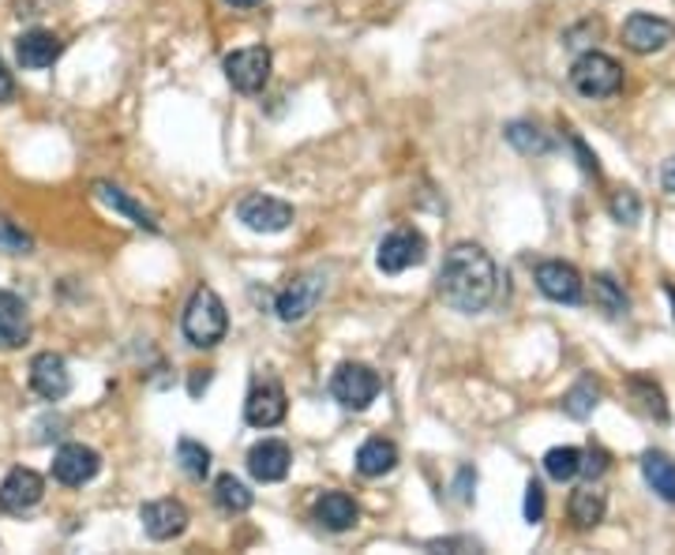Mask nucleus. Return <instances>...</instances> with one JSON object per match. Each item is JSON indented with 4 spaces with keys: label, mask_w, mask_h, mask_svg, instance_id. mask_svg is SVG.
Returning <instances> with one entry per match:
<instances>
[{
    "label": "nucleus",
    "mask_w": 675,
    "mask_h": 555,
    "mask_svg": "<svg viewBox=\"0 0 675 555\" xmlns=\"http://www.w3.org/2000/svg\"><path fill=\"white\" fill-rule=\"evenodd\" d=\"M424 259H428V241L417 230H409V225L387 233L376 248V267L383 275H401L409 267H421Z\"/></svg>",
    "instance_id": "obj_6"
},
{
    "label": "nucleus",
    "mask_w": 675,
    "mask_h": 555,
    "mask_svg": "<svg viewBox=\"0 0 675 555\" xmlns=\"http://www.w3.org/2000/svg\"><path fill=\"white\" fill-rule=\"evenodd\" d=\"M571 87L578 90L582 98H612L619 95V87H623V68H619V60L608 57V53L589 49L574 60Z\"/></svg>",
    "instance_id": "obj_3"
},
{
    "label": "nucleus",
    "mask_w": 675,
    "mask_h": 555,
    "mask_svg": "<svg viewBox=\"0 0 675 555\" xmlns=\"http://www.w3.org/2000/svg\"><path fill=\"white\" fill-rule=\"evenodd\" d=\"M140 522L151 541H173L188 530V511L180 499H151V503H143Z\"/></svg>",
    "instance_id": "obj_14"
},
{
    "label": "nucleus",
    "mask_w": 675,
    "mask_h": 555,
    "mask_svg": "<svg viewBox=\"0 0 675 555\" xmlns=\"http://www.w3.org/2000/svg\"><path fill=\"white\" fill-rule=\"evenodd\" d=\"M60 53H64V42L53 31H42V26H34V31H26L15 38V57H20V65L26 71L53 68Z\"/></svg>",
    "instance_id": "obj_17"
},
{
    "label": "nucleus",
    "mask_w": 675,
    "mask_h": 555,
    "mask_svg": "<svg viewBox=\"0 0 675 555\" xmlns=\"http://www.w3.org/2000/svg\"><path fill=\"white\" fill-rule=\"evenodd\" d=\"M504 135H507L510 147L522 151V154H549V151H552L549 135L536 129V124H529V121H510Z\"/></svg>",
    "instance_id": "obj_25"
},
{
    "label": "nucleus",
    "mask_w": 675,
    "mask_h": 555,
    "mask_svg": "<svg viewBox=\"0 0 675 555\" xmlns=\"http://www.w3.org/2000/svg\"><path fill=\"white\" fill-rule=\"evenodd\" d=\"M95 196L102 199V203L109 207L113 214H124L128 222L135 225V230H147V233H162V225H158V218H154L147 207L143 203H135L132 196L124 192V188H117V185H109V180H98L95 185Z\"/></svg>",
    "instance_id": "obj_18"
},
{
    "label": "nucleus",
    "mask_w": 675,
    "mask_h": 555,
    "mask_svg": "<svg viewBox=\"0 0 675 555\" xmlns=\"http://www.w3.org/2000/svg\"><path fill=\"white\" fill-rule=\"evenodd\" d=\"M270 68H275V60H270L267 45L233 49L230 57H225V79H230L233 90H241V95H259V90L270 84Z\"/></svg>",
    "instance_id": "obj_5"
},
{
    "label": "nucleus",
    "mask_w": 675,
    "mask_h": 555,
    "mask_svg": "<svg viewBox=\"0 0 675 555\" xmlns=\"http://www.w3.org/2000/svg\"><path fill=\"white\" fill-rule=\"evenodd\" d=\"M597 398H600V387L593 384V379H578L567 395H563V413L571 417V421H586V417L597 409Z\"/></svg>",
    "instance_id": "obj_26"
},
{
    "label": "nucleus",
    "mask_w": 675,
    "mask_h": 555,
    "mask_svg": "<svg viewBox=\"0 0 675 555\" xmlns=\"http://www.w3.org/2000/svg\"><path fill=\"white\" fill-rule=\"evenodd\" d=\"M180 331H185L188 345H196V349H214V345L225 338V331H230V312H225L222 297H218L211 286H199L196 293L188 297L185 315H180Z\"/></svg>",
    "instance_id": "obj_2"
},
{
    "label": "nucleus",
    "mask_w": 675,
    "mask_h": 555,
    "mask_svg": "<svg viewBox=\"0 0 675 555\" xmlns=\"http://www.w3.org/2000/svg\"><path fill=\"white\" fill-rule=\"evenodd\" d=\"M668 297H672V304H675V289H668Z\"/></svg>",
    "instance_id": "obj_42"
},
{
    "label": "nucleus",
    "mask_w": 675,
    "mask_h": 555,
    "mask_svg": "<svg viewBox=\"0 0 675 555\" xmlns=\"http://www.w3.org/2000/svg\"><path fill=\"white\" fill-rule=\"evenodd\" d=\"M578 466H582V451L578 447H552L544 454V473H549L552 480H574L578 477Z\"/></svg>",
    "instance_id": "obj_29"
},
{
    "label": "nucleus",
    "mask_w": 675,
    "mask_h": 555,
    "mask_svg": "<svg viewBox=\"0 0 675 555\" xmlns=\"http://www.w3.org/2000/svg\"><path fill=\"white\" fill-rule=\"evenodd\" d=\"M608 469V454L605 451H586L582 454V466H578V473H586V477L593 480V477H600V473Z\"/></svg>",
    "instance_id": "obj_34"
},
{
    "label": "nucleus",
    "mask_w": 675,
    "mask_h": 555,
    "mask_svg": "<svg viewBox=\"0 0 675 555\" xmlns=\"http://www.w3.org/2000/svg\"><path fill=\"white\" fill-rule=\"evenodd\" d=\"M642 477H645V485L653 488L656 499H664V503L675 507V462L668 458V454H661V451L645 454V458H642Z\"/></svg>",
    "instance_id": "obj_22"
},
{
    "label": "nucleus",
    "mask_w": 675,
    "mask_h": 555,
    "mask_svg": "<svg viewBox=\"0 0 675 555\" xmlns=\"http://www.w3.org/2000/svg\"><path fill=\"white\" fill-rule=\"evenodd\" d=\"M533 278H536V289L549 300H555V304H582V297H586V281H582L578 270L563 259L541 263Z\"/></svg>",
    "instance_id": "obj_9"
},
{
    "label": "nucleus",
    "mask_w": 675,
    "mask_h": 555,
    "mask_svg": "<svg viewBox=\"0 0 675 555\" xmlns=\"http://www.w3.org/2000/svg\"><path fill=\"white\" fill-rule=\"evenodd\" d=\"M26 338H31L26 304L15 293L0 289V349H20Z\"/></svg>",
    "instance_id": "obj_20"
},
{
    "label": "nucleus",
    "mask_w": 675,
    "mask_h": 555,
    "mask_svg": "<svg viewBox=\"0 0 675 555\" xmlns=\"http://www.w3.org/2000/svg\"><path fill=\"white\" fill-rule=\"evenodd\" d=\"M289 466H294V451L281 440H263L248 451V473L259 485H278V480H286Z\"/></svg>",
    "instance_id": "obj_15"
},
{
    "label": "nucleus",
    "mask_w": 675,
    "mask_h": 555,
    "mask_svg": "<svg viewBox=\"0 0 675 555\" xmlns=\"http://www.w3.org/2000/svg\"><path fill=\"white\" fill-rule=\"evenodd\" d=\"M207 384H211V371H207V368H196V371H191V384H188L191 398H199V390H207Z\"/></svg>",
    "instance_id": "obj_38"
},
{
    "label": "nucleus",
    "mask_w": 675,
    "mask_h": 555,
    "mask_svg": "<svg viewBox=\"0 0 675 555\" xmlns=\"http://www.w3.org/2000/svg\"><path fill=\"white\" fill-rule=\"evenodd\" d=\"M395 466H398V447L390 440L372 435V440L361 443V451H357V473H361V477H383V473H390Z\"/></svg>",
    "instance_id": "obj_21"
},
{
    "label": "nucleus",
    "mask_w": 675,
    "mask_h": 555,
    "mask_svg": "<svg viewBox=\"0 0 675 555\" xmlns=\"http://www.w3.org/2000/svg\"><path fill=\"white\" fill-rule=\"evenodd\" d=\"M214 503L222 507L225 514H244V511H252L255 496H252V488L244 485L241 477H233V473H222V477L214 480Z\"/></svg>",
    "instance_id": "obj_24"
},
{
    "label": "nucleus",
    "mask_w": 675,
    "mask_h": 555,
    "mask_svg": "<svg viewBox=\"0 0 675 555\" xmlns=\"http://www.w3.org/2000/svg\"><path fill=\"white\" fill-rule=\"evenodd\" d=\"M593 300L605 315H623L627 312V293L619 289V281L612 275H597L593 278Z\"/></svg>",
    "instance_id": "obj_28"
},
{
    "label": "nucleus",
    "mask_w": 675,
    "mask_h": 555,
    "mask_svg": "<svg viewBox=\"0 0 675 555\" xmlns=\"http://www.w3.org/2000/svg\"><path fill=\"white\" fill-rule=\"evenodd\" d=\"M230 8H255V4H263V0H225Z\"/></svg>",
    "instance_id": "obj_41"
},
{
    "label": "nucleus",
    "mask_w": 675,
    "mask_h": 555,
    "mask_svg": "<svg viewBox=\"0 0 675 555\" xmlns=\"http://www.w3.org/2000/svg\"><path fill=\"white\" fill-rule=\"evenodd\" d=\"M42 496H45V480L34 469L15 466L4 480H0V511L4 514L31 511V507L42 503Z\"/></svg>",
    "instance_id": "obj_12"
},
{
    "label": "nucleus",
    "mask_w": 675,
    "mask_h": 555,
    "mask_svg": "<svg viewBox=\"0 0 675 555\" xmlns=\"http://www.w3.org/2000/svg\"><path fill=\"white\" fill-rule=\"evenodd\" d=\"M327 289V278L319 275V270H308V275H297L294 281H289L286 289L275 297V312L281 323H300L308 320V315L316 312L319 297H323Z\"/></svg>",
    "instance_id": "obj_8"
},
{
    "label": "nucleus",
    "mask_w": 675,
    "mask_h": 555,
    "mask_svg": "<svg viewBox=\"0 0 675 555\" xmlns=\"http://www.w3.org/2000/svg\"><path fill=\"white\" fill-rule=\"evenodd\" d=\"M544 518V488L536 480H529L525 488V522H541Z\"/></svg>",
    "instance_id": "obj_33"
},
{
    "label": "nucleus",
    "mask_w": 675,
    "mask_h": 555,
    "mask_svg": "<svg viewBox=\"0 0 675 555\" xmlns=\"http://www.w3.org/2000/svg\"><path fill=\"white\" fill-rule=\"evenodd\" d=\"M443 304L462 315H477L496 300L499 267L480 244H454L443 256L440 278H435Z\"/></svg>",
    "instance_id": "obj_1"
},
{
    "label": "nucleus",
    "mask_w": 675,
    "mask_h": 555,
    "mask_svg": "<svg viewBox=\"0 0 675 555\" xmlns=\"http://www.w3.org/2000/svg\"><path fill=\"white\" fill-rule=\"evenodd\" d=\"M675 38V26L668 20H661V15H650V12H634L631 20L623 23V45L638 57H645V53H656L664 49Z\"/></svg>",
    "instance_id": "obj_13"
},
{
    "label": "nucleus",
    "mask_w": 675,
    "mask_h": 555,
    "mask_svg": "<svg viewBox=\"0 0 675 555\" xmlns=\"http://www.w3.org/2000/svg\"><path fill=\"white\" fill-rule=\"evenodd\" d=\"M661 185H664V192H672V196H675V158H668V162H664Z\"/></svg>",
    "instance_id": "obj_39"
},
{
    "label": "nucleus",
    "mask_w": 675,
    "mask_h": 555,
    "mask_svg": "<svg viewBox=\"0 0 675 555\" xmlns=\"http://www.w3.org/2000/svg\"><path fill=\"white\" fill-rule=\"evenodd\" d=\"M605 511H608V503H605V496H600L597 488H578L571 496V522L578 525V530H597L600 522H605Z\"/></svg>",
    "instance_id": "obj_23"
},
{
    "label": "nucleus",
    "mask_w": 675,
    "mask_h": 555,
    "mask_svg": "<svg viewBox=\"0 0 675 555\" xmlns=\"http://www.w3.org/2000/svg\"><path fill=\"white\" fill-rule=\"evenodd\" d=\"M608 211H612L616 222L634 225L638 218H642V199H638V192H631V188H619V192H612V203H608Z\"/></svg>",
    "instance_id": "obj_32"
},
{
    "label": "nucleus",
    "mask_w": 675,
    "mask_h": 555,
    "mask_svg": "<svg viewBox=\"0 0 675 555\" xmlns=\"http://www.w3.org/2000/svg\"><path fill=\"white\" fill-rule=\"evenodd\" d=\"M631 395L642 402V409L650 417H656V421H668V406H664V395H661V387L650 384V379H642V376H634L631 379Z\"/></svg>",
    "instance_id": "obj_31"
},
{
    "label": "nucleus",
    "mask_w": 675,
    "mask_h": 555,
    "mask_svg": "<svg viewBox=\"0 0 675 555\" xmlns=\"http://www.w3.org/2000/svg\"><path fill=\"white\" fill-rule=\"evenodd\" d=\"M0 252H8V256H31L34 252V236L4 214H0Z\"/></svg>",
    "instance_id": "obj_30"
},
{
    "label": "nucleus",
    "mask_w": 675,
    "mask_h": 555,
    "mask_svg": "<svg viewBox=\"0 0 675 555\" xmlns=\"http://www.w3.org/2000/svg\"><path fill=\"white\" fill-rule=\"evenodd\" d=\"M379 376L368 368V364H338L331 376V398L342 409H353V413H364L372 402L379 398Z\"/></svg>",
    "instance_id": "obj_4"
},
{
    "label": "nucleus",
    "mask_w": 675,
    "mask_h": 555,
    "mask_svg": "<svg viewBox=\"0 0 675 555\" xmlns=\"http://www.w3.org/2000/svg\"><path fill=\"white\" fill-rule=\"evenodd\" d=\"M571 147H574V154H578V158H582V169L597 177V173H600V166H597V154H589V151H586V143H582L578 135H571Z\"/></svg>",
    "instance_id": "obj_35"
},
{
    "label": "nucleus",
    "mask_w": 675,
    "mask_h": 555,
    "mask_svg": "<svg viewBox=\"0 0 675 555\" xmlns=\"http://www.w3.org/2000/svg\"><path fill=\"white\" fill-rule=\"evenodd\" d=\"M286 390H281V384H259V387H252V395H248V402H244V421H248L252 428H275L286 421Z\"/></svg>",
    "instance_id": "obj_16"
},
{
    "label": "nucleus",
    "mask_w": 675,
    "mask_h": 555,
    "mask_svg": "<svg viewBox=\"0 0 675 555\" xmlns=\"http://www.w3.org/2000/svg\"><path fill=\"white\" fill-rule=\"evenodd\" d=\"M177 466L185 469V477L203 480L207 473H211V451L196 440H180L177 443Z\"/></svg>",
    "instance_id": "obj_27"
},
{
    "label": "nucleus",
    "mask_w": 675,
    "mask_h": 555,
    "mask_svg": "<svg viewBox=\"0 0 675 555\" xmlns=\"http://www.w3.org/2000/svg\"><path fill=\"white\" fill-rule=\"evenodd\" d=\"M31 390L45 402H60V398H68L71 390V371H68V360L60 357V353H38V357L31 360Z\"/></svg>",
    "instance_id": "obj_11"
},
{
    "label": "nucleus",
    "mask_w": 675,
    "mask_h": 555,
    "mask_svg": "<svg viewBox=\"0 0 675 555\" xmlns=\"http://www.w3.org/2000/svg\"><path fill=\"white\" fill-rule=\"evenodd\" d=\"M98 469H102V454L95 447H84V443H64L53 454V477L68 488H84L87 480L98 477Z\"/></svg>",
    "instance_id": "obj_10"
},
{
    "label": "nucleus",
    "mask_w": 675,
    "mask_h": 555,
    "mask_svg": "<svg viewBox=\"0 0 675 555\" xmlns=\"http://www.w3.org/2000/svg\"><path fill=\"white\" fill-rule=\"evenodd\" d=\"M316 522L331 533H345L361 522V511L345 491H323V496L316 499Z\"/></svg>",
    "instance_id": "obj_19"
},
{
    "label": "nucleus",
    "mask_w": 675,
    "mask_h": 555,
    "mask_svg": "<svg viewBox=\"0 0 675 555\" xmlns=\"http://www.w3.org/2000/svg\"><path fill=\"white\" fill-rule=\"evenodd\" d=\"M236 222L252 233H286L289 225H294V207H289L286 199L252 192L241 199V207H236Z\"/></svg>",
    "instance_id": "obj_7"
},
{
    "label": "nucleus",
    "mask_w": 675,
    "mask_h": 555,
    "mask_svg": "<svg viewBox=\"0 0 675 555\" xmlns=\"http://www.w3.org/2000/svg\"><path fill=\"white\" fill-rule=\"evenodd\" d=\"M12 95H15V79L4 68V60H0V102H12Z\"/></svg>",
    "instance_id": "obj_37"
},
{
    "label": "nucleus",
    "mask_w": 675,
    "mask_h": 555,
    "mask_svg": "<svg viewBox=\"0 0 675 555\" xmlns=\"http://www.w3.org/2000/svg\"><path fill=\"white\" fill-rule=\"evenodd\" d=\"M428 548H477L473 541H432Z\"/></svg>",
    "instance_id": "obj_40"
},
{
    "label": "nucleus",
    "mask_w": 675,
    "mask_h": 555,
    "mask_svg": "<svg viewBox=\"0 0 675 555\" xmlns=\"http://www.w3.org/2000/svg\"><path fill=\"white\" fill-rule=\"evenodd\" d=\"M473 485H477V473H473L469 466L458 469V485H454V491H458L462 503H469V499H473V491H469Z\"/></svg>",
    "instance_id": "obj_36"
}]
</instances>
